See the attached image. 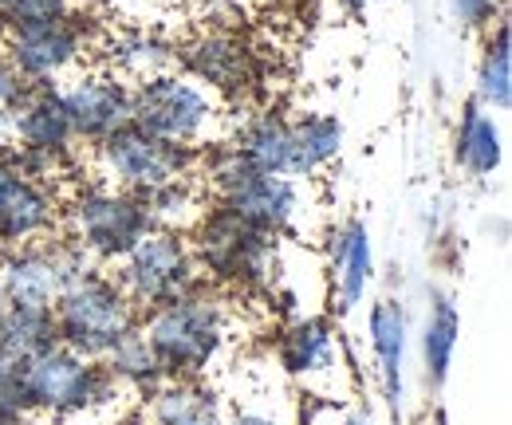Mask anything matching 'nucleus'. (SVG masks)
I'll return each mask as SVG.
<instances>
[{"label": "nucleus", "mask_w": 512, "mask_h": 425, "mask_svg": "<svg viewBox=\"0 0 512 425\" xmlns=\"http://www.w3.org/2000/svg\"><path fill=\"white\" fill-rule=\"evenodd\" d=\"M233 315L217 288L197 284L193 292L162 307L142 311V339L158 355L166 378H205L229 347Z\"/></svg>", "instance_id": "1"}, {"label": "nucleus", "mask_w": 512, "mask_h": 425, "mask_svg": "<svg viewBox=\"0 0 512 425\" xmlns=\"http://www.w3.org/2000/svg\"><path fill=\"white\" fill-rule=\"evenodd\" d=\"M205 193H213V205L229 209L237 221L264 237H288L296 233L304 217V189L296 178H276V174H256L237 158L229 142H217L213 150H201L197 162Z\"/></svg>", "instance_id": "2"}, {"label": "nucleus", "mask_w": 512, "mask_h": 425, "mask_svg": "<svg viewBox=\"0 0 512 425\" xmlns=\"http://www.w3.org/2000/svg\"><path fill=\"white\" fill-rule=\"evenodd\" d=\"M190 248L197 272L209 288L260 292V288H272L280 268L276 237L249 229L221 205H205V213L197 217L190 233Z\"/></svg>", "instance_id": "3"}, {"label": "nucleus", "mask_w": 512, "mask_h": 425, "mask_svg": "<svg viewBox=\"0 0 512 425\" xmlns=\"http://www.w3.org/2000/svg\"><path fill=\"white\" fill-rule=\"evenodd\" d=\"M52 319L60 331V347L83 359H103L111 347L138 331L142 311L130 304L111 272L87 268L60 292V300L52 304Z\"/></svg>", "instance_id": "4"}, {"label": "nucleus", "mask_w": 512, "mask_h": 425, "mask_svg": "<svg viewBox=\"0 0 512 425\" xmlns=\"http://www.w3.org/2000/svg\"><path fill=\"white\" fill-rule=\"evenodd\" d=\"M20 386L32 418H87L95 410H111L123 390L111 382L99 359H83L67 347H52L28 363H20Z\"/></svg>", "instance_id": "5"}, {"label": "nucleus", "mask_w": 512, "mask_h": 425, "mask_svg": "<svg viewBox=\"0 0 512 425\" xmlns=\"http://www.w3.org/2000/svg\"><path fill=\"white\" fill-rule=\"evenodd\" d=\"M150 229H154V221H150L142 197L103 182L79 185L67 197L64 217H60V233L79 244L95 268L119 264Z\"/></svg>", "instance_id": "6"}, {"label": "nucleus", "mask_w": 512, "mask_h": 425, "mask_svg": "<svg viewBox=\"0 0 512 425\" xmlns=\"http://www.w3.org/2000/svg\"><path fill=\"white\" fill-rule=\"evenodd\" d=\"M217 119H221V99L182 71H166L130 87V122L166 146L201 150Z\"/></svg>", "instance_id": "7"}, {"label": "nucleus", "mask_w": 512, "mask_h": 425, "mask_svg": "<svg viewBox=\"0 0 512 425\" xmlns=\"http://www.w3.org/2000/svg\"><path fill=\"white\" fill-rule=\"evenodd\" d=\"M115 284L127 292V300L138 311L170 304V300L193 292L197 284H205L197 272V260H193L190 233L150 229L115 264Z\"/></svg>", "instance_id": "8"}, {"label": "nucleus", "mask_w": 512, "mask_h": 425, "mask_svg": "<svg viewBox=\"0 0 512 425\" xmlns=\"http://www.w3.org/2000/svg\"><path fill=\"white\" fill-rule=\"evenodd\" d=\"M201 150L193 146H166L158 138H150L146 130H138L134 122L115 130L111 138H103L95 146V170L99 182L127 189V193H150L158 185L174 182V178H190L197 174Z\"/></svg>", "instance_id": "9"}, {"label": "nucleus", "mask_w": 512, "mask_h": 425, "mask_svg": "<svg viewBox=\"0 0 512 425\" xmlns=\"http://www.w3.org/2000/svg\"><path fill=\"white\" fill-rule=\"evenodd\" d=\"M87 268H95L91 256L71 237L56 233L48 241L0 252V288L8 296V307H52Z\"/></svg>", "instance_id": "10"}, {"label": "nucleus", "mask_w": 512, "mask_h": 425, "mask_svg": "<svg viewBox=\"0 0 512 425\" xmlns=\"http://www.w3.org/2000/svg\"><path fill=\"white\" fill-rule=\"evenodd\" d=\"M276 359L292 382L304 386L308 398L347 402V359L335 327L323 315H296L276 335Z\"/></svg>", "instance_id": "11"}, {"label": "nucleus", "mask_w": 512, "mask_h": 425, "mask_svg": "<svg viewBox=\"0 0 512 425\" xmlns=\"http://www.w3.org/2000/svg\"><path fill=\"white\" fill-rule=\"evenodd\" d=\"M87 44H91V32L83 24V12H75L71 20H56V24L4 28L0 52L32 87H56L83 63Z\"/></svg>", "instance_id": "12"}, {"label": "nucleus", "mask_w": 512, "mask_h": 425, "mask_svg": "<svg viewBox=\"0 0 512 425\" xmlns=\"http://www.w3.org/2000/svg\"><path fill=\"white\" fill-rule=\"evenodd\" d=\"M60 217V193L36 178H24L12 162V150L0 146V252L56 237Z\"/></svg>", "instance_id": "13"}, {"label": "nucleus", "mask_w": 512, "mask_h": 425, "mask_svg": "<svg viewBox=\"0 0 512 425\" xmlns=\"http://www.w3.org/2000/svg\"><path fill=\"white\" fill-rule=\"evenodd\" d=\"M178 63L182 75H190L193 83L225 99L245 95L256 75V56L249 52V44L237 32H221V28H205L193 40L178 44Z\"/></svg>", "instance_id": "14"}, {"label": "nucleus", "mask_w": 512, "mask_h": 425, "mask_svg": "<svg viewBox=\"0 0 512 425\" xmlns=\"http://www.w3.org/2000/svg\"><path fill=\"white\" fill-rule=\"evenodd\" d=\"M60 99H64L67 119H71V130L79 142L99 146L115 130L130 126V83L111 75L107 67L75 75L60 91Z\"/></svg>", "instance_id": "15"}, {"label": "nucleus", "mask_w": 512, "mask_h": 425, "mask_svg": "<svg viewBox=\"0 0 512 425\" xmlns=\"http://www.w3.org/2000/svg\"><path fill=\"white\" fill-rule=\"evenodd\" d=\"M12 146L71 166L79 138L71 130L67 107L64 99H60V87H32L28 91V99L12 111Z\"/></svg>", "instance_id": "16"}, {"label": "nucleus", "mask_w": 512, "mask_h": 425, "mask_svg": "<svg viewBox=\"0 0 512 425\" xmlns=\"http://www.w3.org/2000/svg\"><path fill=\"white\" fill-rule=\"evenodd\" d=\"M327 264L335 272V307H339V315H347L367 300V288L375 280L371 229L359 217H351L327 233Z\"/></svg>", "instance_id": "17"}, {"label": "nucleus", "mask_w": 512, "mask_h": 425, "mask_svg": "<svg viewBox=\"0 0 512 425\" xmlns=\"http://www.w3.org/2000/svg\"><path fill=\"white\" fill-rule=\"evenodd\" d=\"M245 166L256 174H276V178H296L300 182V162H296V134L292 119L280 111H256L253 119L241 122L237 138L229 142Z\"/></svg>", "instance_id": "18"}, {"label": "nucleus", "mask_w": 512, "mask_h": 425, "mask_svg": "<svg viewBox=\"0 0 512 425\" xmlns=\"http://www.w3.org/2000/svg\"><path fill=\"white\" fill-rule=\"evenodd\" d=\"M146 425H225V406L201 378H166L146 394Z\"/></svg>", "instance_id": "19"}, {"label": "nucleus", "mask_w": 512, "mask_h": 425, "mask_svg": "<svg viewBox=\"0 0 512 425\" xmlns=\"http://www.w3.org/2000/svg\"><path fill=\"white\" fill-rule=\"evenodd\" d=\"M367 335H371V351L379 363V382H383L386 402L398 410L402 406V366H406V339H410V319L406 307L394 296L375 300L367 315Z\"/></svg>", "instance_id": "20"}, {"label": "nucleus", "mask_w": 512, "mask_h": 425, "mask_svg": "<svg viewBox=\"0 0 512 425\" xmlns=\"http://www.w3.org/2000/svg\"><path fill=\"white\" fill-rule=\"evenodd\" d=\"M107 71L119 75L123 83H142V79L178 71V44L146 28L119 32L107 40Z\"/></svg>", "instance_id": "21"}, {"label": "nucleus", "mask_w": 512, "mask_h": 425, "mask_svg": "<svg viewBox=\"0 0 512 425\" xmlns=\"http://www.w3.org/2000/svg\"><path fill=\"white\" fill-rule=\"evenodd\" d=\"M453 158L469 178H493L505 162V134L501 122L481 111L473 99L461 107L457 134H453Z\"/></svg>", "instance_id": "22"}, {"label": "nucleus", "mask_w": 512, "mask_h": 425, "mask_svg": "<svg viewBox=\"0 0 512 425\" xmlns=\"http://www.w3.org/2000/svg\"><path fill=\"white\" fill-rule=\"evenodd\" d=\"M473 103L481 111H497L505 115L512 107V40H509V20L497 16V28H489L485 48H481V63H477V95Z\"/></svg>", "instance_id": "23"}, {"label": "nucleus", "mask_w": 512, "mask_h": 425, "mask_svg": "<svg viewBox=\"0 0 512 425\" xmlns=\"http://www.w3.org/2000/svg\"><path fill=\"white\" fill-rule=\"evenodd\" d=\"M52 347H60L52 307H8V315L0 323V355L8 363L20 366Z\"/></svg>", "instance_id": "24"}, {"label": "nucleus", "mask_w": 512, "mask_h": 425, "mask_svg": "<svg viewBox=\"0 0 512 425\" xmlns=\"http://www.w3.org/2000/svg\"><path fill=\"white\" fill-rule=\"evenodd\" d=\"M103 370L111 374V382L123 390V394H138V398H146V394H154L162 382H166V370L158 363V355L150 351V343L142 339V331H134L127 335L119 347H111L103 359Z\"/></svg>", "instance_id": "25"}, {"label": "nucleus", "mask_w": 512, "mask_h": 425, "mask_svg": "<svg viewBox=\"0 0 512 425\" xmlns=\"http://www.w3.org/2000/svg\"><path fill=\"white\" fill-rule=\"evenodd\" d=\"M292 134H296V162H300V178L304 182L312 174L327 170L343 154V122L331 111H312V115L296 119Z\"/></svg>", "instance_id": "26"}, {"label": "nucleus", "mask_w": 512, "mask_h": 425, "mask_svg": "<svg viewBox=\"0 0 512 425\" xmlns=\"http://www.w3.org/2000/svg\"><path fill=\"white\" fill-rule=\"evenodd\" d=\"M457 339H461L457 307H453L449 296L434 292V304H430L426 327H422V359H426V382H430V386H442L449 378Z\"/></svg>", "instance_id": "27"}, {"label": "nucleus", "mask_w": 512, "mask_h": 425, "mask_svg": "<svg viewBox=\"0 0 512 425\" xmlns=\"http://www.w3.org/2000/svg\"><path fill=\"white\" fill-rule=\"evenodd\" d=\"M142 205L154 221V229H174V233H190L197 217L205 213V193L190 178H174V182L158 185L150 193H142Z\"/></svg>", "instance_id": "28"}, {"label": "nucleus", "mask_w": 512, "mask_h": 425, "mask_svg": "<svg viewBox=\"0 0 512 425\" xmlns=\"http://www.w3.org/2000/svg\"><path fill=\"white\" fill-rule=\"evenodd\" d=\"M79 12V0H4L0 24L4 28H32V24H56Z\"/></svg>", "instance_id": "29"}, {"label": "nucleus", "mask_w": 512, "mask_h": 425, "mask_svg": "<svg viewBox=\"0 0 512 425\" xmlns=\"http://www.w3.org/2000/svg\"><path fill=\"white\" fill-rule=\"evenodd\" d=\"M0 422H32L24 386H20V366L0 355Z\"/></svg>", "instance_id": "30"}, {"label": "nucleus", "mask_w": 512, "mask_h": 425, "mask_svg": "<svg viewBox=\"0 0 512 425\" xmlns=\"http://www.w3.org/2000/svg\"><path fill=\"white\" fill-rule=\"evenodd\" d=\"M28 91H32V83H28V79L8 63V56L0 52V111L12 115V111L28 99Z\"/></svg>", "instance_id": "31"}, {"label": "nucleus", "mask_w": 512, "mask_h": 425, "mask_svg": "<svg viewBox=\"0 0 512 425\" xmlns=\"http://www.w3.org/2000/svg\"><path fill=\"white\" fill-rule=\"evenodd\" d=\"M449 4L465 28H493V12L501 0H449Z\"/></svg>", "instance_id": "32"}, {"label": "nucleus", "mask_w": 512, "mask_h": 425, "mask_svg": "<svg viewBox=\"0 0 512 425\" xmlns=\"http://www.w3.org/2000/svg\"><path fill=\"white\" fill-rule=\"evenodd\" d=\"M225 425H284V422H276V418H268L260 410H233V414H225Z\"/></svg>", "instance_id": "33"}, {"label": "nucleus", "mask_w": 512, "mask_h": 425, "mask_svg": "<svg viewBox=\"0 0 512 425\" xmlns=\"http://www.w3.org/2000/svg\"><path fill=\"white\" fill-rule=\"evenodd\" d=\"M0 146H12V115L0 111Z\"/></svg>", "instance_id": "34"}, {"label": "nucleus", "mask_w": 512, "mask_h": 425, "mask_svg": "<svg viewBox=\"0 0 512 425\" xmlns=\"http://www.w3.org/2000/svg\"><path fill=\"white\" fill-rule=\"evenodd\" d=\"M335 4H339L347 16H359V12H367V4H371V0H335Z\"/></svg>", "instance_id": "35"}, {"label": "nucleus", "mask_w": 512, "mask_h": 425, "mask_svg": "<svg viewBox=\"0 0 512 425\" xmlns=\"http://www.w3.org/2000/svg\"><path fill=\"white\" fill-rule=\"evenodd\" d=\"M4 315H8V296H4V288H0V323H4Z\"/></svg>", "instance_id": "36"}, {"label": "nucleus", "mask_w": 512, "mask_h": 425, "mask_svg": "<svg viewBox=\"0 0 512 425\" xmlns=\"http://www.w3.org/2000/svg\"><path fill=\"white\" fill-rule=\"evenodd\" d=\"M430 425H446V414H434V422Z\"/></svg>", "instance_id": "37"}, {"label": "nucleus", "mask_w": 512, "mask_h": 425, "mask_svg": "<svg viewBox=\"0 0 512 425\" xmlns=\"http://www.w3.org/2000/svg\"><path fill=\"white\" fill-rule=\"evenodd\" d=\"M0 425H32V422H0Z\"/></svg>", "instance_id": "38"}, {"label": "nucleus", "mask_w": 512, "mask_h": 425, "mask_svg": "<svg viewBox=\"0 0 512 425\" xmlns=\"http://www.w3.org/2000/svg\"><path fill=\"white\" fill-rule=\"evenodd\" d=\"M0 44H4V24H0Z\"/></svg>", "instance_id": "39"}, {"label": "nucleus", "mask_w": 512, "mask_h": 425, "mask_svg": "<svg viewBox=\"0 0 512 425\" xmlns=\"http://www.w3.org/2000/svg\"><path fill=\"white\" fill-rule=\"evenodd\" d=\"M0 4H4V0H0Z\"/></svg>", "instance_id": "40"}]
</instances>
